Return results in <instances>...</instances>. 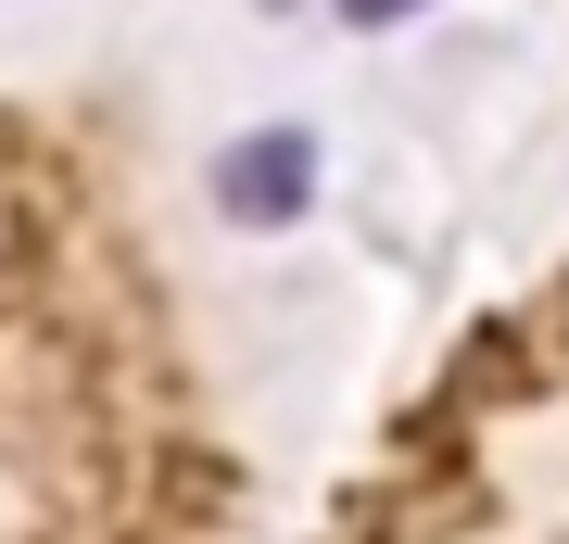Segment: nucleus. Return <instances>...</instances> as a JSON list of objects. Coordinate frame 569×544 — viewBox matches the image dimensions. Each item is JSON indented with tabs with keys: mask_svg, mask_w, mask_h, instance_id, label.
Segmentation results:
<instances>
[{
	"mask_svg": "<svg viewBox=\"0 0 569 544\" xmlns=\"http://www.w3.org/2000/svg\"><path fill=\"white\" fill-rule=\"evenodd\" d=\"M305 190H317V140H305V127H253V140L216 165L228 228H291V216H305Z\"/></svg>",
	"mask_w": 569,
	"mask_h": 544,
	"instance_id": "f257e3e1",
	"label": "nucleus"
},
{
	"mask_svg": "<svg viewBox=\"0 0 569 544\" xmlns=\"http://www.w3.org/2000/svg\"><path fill=\"white\" fill-rule=\"evenodd\" d=\"M355 13H367V26H380V13H406V0H355Z\"/></svg>",
	"mask_w": 569,
	"mask_h": 544,
	"instance_id": "f03ea898",
	"label": "nucleus"
}]
</instances>
